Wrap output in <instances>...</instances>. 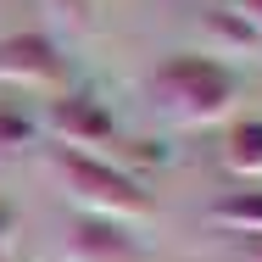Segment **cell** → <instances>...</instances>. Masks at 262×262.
<instances>
[{
  "instance_id": "cell-1",
  "label": "cell",
  "mask_w": 262,
  "mask_h": 262,
  "mask_svg": "<svg viewBox=\"0 0 262 262\" xmlns=\"http://www.w3.org/2000/svg\"><path fill=\"white\" fill-rule=\"evenodd\" d=\"M151 106L179 128H207L223 123L240 101V73L212 51H173L157 73L145 78Z\"/></svg>"
},
{
  "instance_id": "cell-2",
  "label": "cell",
  "mask_w": 262,
  "mask_h": 262,
  "mask_svg": "<svg viewBox=\"0 0 262 262\" xmlns=\"http://www.w3.org/2000/svg\"><path fill=\"white\" fill-rule=\"evenodd\" d=\"M45 157H51L56 179H61V190L73 195V207H78V212L117 217V223H145V217L157 212L151 190H145L128 167H117L112 157L78 151V145H45Z\"/></svg>"
},
{
  "instance_id": "cell-3",
  "label": "cell",
  "mask_w": 262,
  "mask_h": 262,
  "mask_svg": "<svg viewBox=\"0 0 262 262\" xmlns=\"http://www.w3.org/2000/svg\"><path fill=\"white\" fill-rule=\"evenodd\" d=\"M0 84L6 90H73V67L51 34L23 28V34H0Z\"/></svg>"
},
{
  "instance_id": "cell-4",
  "label": "cell",
  "mask_w": 262,
  "mask_h": 262,
  "mask_svg": "<svg viewBox=\"0 0 262 262\" xmlns=\"http://www.w3.org/2000/svg\"><path fill=\"white\" fill-rule=\"evenodd\" d=\"M61 257L67 262H151V251L134 234V223L95 217V212H73L67 240H61Z\"/></svg>"
},
{
  "instance_id": "cell-5",
  "label": "cell",
  "mask_w": 262,
  "mask_h": 262,
  "mask_svg": "<svg viewBox=\"0 0 262 262\" xmlns=\"http://www.w3.org/2000/svg\"><path fill=\"white\" fill-rule=\"evenodd\" d=\"M39 123L51 128L61 145H78V151L117 145V117H112V106H106L101 95H90V90H61V95H51V106H45Z\"/></svg>"
},
{
  "instance_id": "cell-6",
  "label": "cell",
  "mask_w": 262,
  "mask_h": 262,
  "mask_svg": "<svg viewBox=\"0 0 262 262\" xmlns=\"http://www.w3.org/2000/svg\"><path fill=\"white\" fill-rule=\"evenodd\" d=\"M212 229H223V234H262V190L257 184L223 190L212 201Z\"/></svg>"
},
{
  "instance_id": "cell-7",
  "label": "cell",
  "mask_w": 262,
  "mask_h": 262,
  "mask_svg": "<svg viewBox=\"0 0 262 262\" xmlns=\"http://www.w3.org/2000/svg\"><path fill=\"white\" fill-rule=\"evenodd\" d=\"M223 162H229V173H240L246 184L262 179V117L229 123V134H223Z\"/></svg>"
},
{
  "instance_id": "cell-8",
  "label": "cell",
  "mask_w": 262,
  "mask_h": 262,
  "mask_svg": "<svg viewBox=\"0 0 262 262\" xmlns=\"http://www.w3.org/2000/svg\"><path fill=\"white\" fill-rule=\"evenodd\" d=\"M39 134H45V123H39L34 112H23L17 101L0 95V157H17V151L39 145Z\"/></svg>"
},
{
  "instance_id": "cell-9",
  "label": "cell",
  "mask_w": 262,
  "mask_h": 262,
  "mask_svg": "<svg viewBox=\"0 0 262 262\" xmlns=\"http://www.w3.org/2000/svg\"><path fill=\"white\" fill-rule=\"evenodd\" d=\"M51 17L67 28V34H90L95 28V0H45Z\"/></svg>"
},
{
  "instance_id": "cell-10",
  "label": "cell",
  "mask_w": 262,
  "mask_h": 262,
  "mask_svg": "<svg viewBox=\"0 0 262 262\" xmlns=\"http://www.w3.org/2000/svg\"><path fill=\"white\" fill-rule=\"evenodd\" d=\"M217 240H223V257L229 262H262V234H223L217 229Z\"/></svg>"
},
{
  "instance_id": "cell-11",
  "label": "cell",
  "mask_w": 262,
  "mask_h": 262,
  "mask_svg": "<svg viewBox=\"0 0 262 262\" xmlns=\"http://www.w3.org/2000/svg\"><path fill=\"white\" fill-rule=\"evenodd\" d=\"M0 262H17V207L0 195Z\"/></svg>"
},
{
  "instance_id": "cell-12",
  "label": "cell",
  "mask_w": 262,
  "mask_h": 262,
  "mask_svg": "<svg viewBox=\"0 0 262 262\" xmlns=\"http://www.w3.org/2000/svg\"><path fill=\"white\" fill-rule=\"evenodd\" d=\"M234 11H240L251 28H262V0H234Z\"/></svg>"
}]
</instances>
